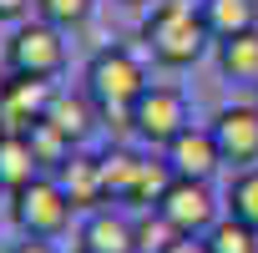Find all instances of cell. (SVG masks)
Here are the masks:
<instances>
[{
	"label": "cell",
	"mask_w": 258,
	"mask_h": 253,
	"mask_svg": "<svg viewBox=\"0 0 258 253\" xmlns=\"http://www.w3.org/2000/svg\"><path fill=\"white\" fill-rule=\"evenodd\" d=\"M147 91V71L126 46H106L86 66V96L96 101L101 121H111L116 132H132V106Z\"/></svg>",
	"instance_id": "cell-1"
},
{
	"label": "cell",
	"mask_w": 258,
	"mask_h": 253,
	"mask_svg": "<svg viewBox=\"0 0 258 253\" xmlns=\"http://www.w3.org/2000/svg\"><path fill=\"white\" fill-rule=\"evenodd\" d=\"M142 41H147L157 66H167V71L192 66L203 56V46H208L203 6H192V0H157L152 16L142 21Z\"/></svg>",
	"instance_id": "cell-2"
},
{
	"label": "cell",
	"mask_w": 258,
	"mask_h": 253,
	"mask_svg": "<svg viewBox=\"0 0 258 253\" xmlns=\"http://www.w3.org/2000/svg\"><path fill=\"white\" fill-rule=\"evenodd\" d=\"M66 66V41L51 21H21L6 41V71L11 76H31V81H56Z\"/></svg>",
	"instance_id": "cell-3"
},
{
	"label": "cell",
	"mask_w": 258,
	"mask_h": 253,
	"mask_svg": "<svg viewBox=\"0 0 258 253\" xmlns=\"http://www.w3.org/2000/svg\"><path fill=\"white\" fill-rule=\"evenodd\" d=\"M71 213L76 208H71V198L61 193L56 177H36L31 187L11 193V218H16V228L26 238H61L66 223H71Z\"/></svg>",
	"instance_id": "cell-4"
},
{
	"label": "cell",
	"mask_w": 258,
	"mask_h": 253,
	"mask_svg": "<svg viewBox=\"0 0 258 253\" xmlns=\"http://www.w3.org/2000/svg\"><path fill=\"white\" fill-rule=\"evenodd\" d=\"M187 96L177 86H147L132 106V132L147 142V147H167L172 137L187 132Z\"/></svg>",
	"instance_id": "cell-5"
},
{
	"label": "cell",
	"mask_w": 258,
	"mask_h": 253,
	"mask_svg": "<svg viewBox=\"0 0 258 253\" xmlns=\"http://www.w3.org/2000/svg\"><path fill=\"white\" fill-rule=\"evenodd\" d=\"M157 213L172 223V233L182 238H208V228L218 223V198L208 182H192V177H177L167 187V198L157 203Z\"/></svg>",
	"instance_id": "cell-6"
},
{
	"label": "cell",
	"mask_w": 258,
	"mask_h": 253,
	"mask_svg": "<svg viewBox=\"0 0 258 253\" xmlns=\"http://www.w3.org/2000/svg\"><path fill=\"white\" fill-rule=\"evenodd\" d=\"M208 132H213V142H218L228 167L243 172V167L258 162V106H223Z\"/></svg>",
	"instance_id": "cell-7"
},
{
	"label": "cell",
	"mask_w": 258,
	"mask_h": 253,
	"mask_svg": "<svg viewBox=\"0 0 258 253\" xmlns=\"http://www.w3.org/2000/svg\"><path fill=\"white\" fill-rule=\"evenodd\" d=\"M51 81H31V76H11L0 91V132H31V121L46 116L51 106Z\"/></svg>",
	"instance_id": "cell-8"
},
{
	"label": "cell",
	"mask_w": 258,
	"mask_h": 253,
	"mask_svg": "<svg viewBox=\"0 0 258 253\" xmlns=\"http://www.w3.org/2000/svg\"><path fill=\"white\" fill-rule=\"evenodd\" d=\"M162 152H167L172 172H177V177H192V182H208V177L223 167V152H218L213 132H203V126H187V132L172 137Z\"/></svg>",
	"instance_id": "cell-9"
},
{
	"label": "cell",
	"mask_w": 258,
	"mask_h": 253,
	"mask_svg": "<svg viewBox=\"0 0 258 253\" xmlns=\"http://www.w3.org/2000/svg\"><path fill=\"white\" fill-rule=\"evenodd\" d=\"M56 182H61V193L71 198L76 213H96V208L106 203V187H101V157L71 152V157L56 167Z\"/></svg>",
	"instance_id": "cell-10"
},
{
	"label": "cell",
	"mask_w": 258,
	"mask_h": 253,
	"mask_svg": "<svg viewBox=\"0 0 258 253\" xmlns=\"http://www.w3.org/2000/svg\"><path fill=\"white\" fill-rule=\"evenodd\" d=\"M81 253H137V223L116 208H96L81 223Z\"/></svg>",
	"instance_id": "cell-11"
},
{
	"label": "cell",
	"mask_w": 258,
	"mask_h": 253,
	"mask_svg": "<svg viewBox=\"0 0 258 253\" xmlns=\"http://www.w3.org/2000/svg\"><path fill=\"white\" fill-rule=\"evenodd\" d=\"M41 177V162L26 142V132H0V193H21Z\"/></svg>",
	"instance_id": "cell-12"
},
{
	"label": "cell",
	"mask_w": 258,
	"mask_h": 253,
	"mask_svg": "<svg viewBox=\"0 0 258 253\" xmlns=\"http://www.w3.org/2000/svg\"><path fill=\"white\" fill-rule=\"evenodd\" d=\"M96 116H101V111H96L91 96H66V91H56L51 106H46V121L56 126L66 142H86L91 126H96Z\"/></svg>",
	"instance_id": "cell-13"
},
{
	"label": "cell",
	"mask_w": 258,
	"mask_h": 253,
	"mask_svg": "<svg viewBox=\"0 0 258 253\" xmlns=\"http://www.w3.org/2000/svg\"><path fill=\"white\" fill-rule=\"evenodd\" d=\"M203 21H208L213 41L243 36V31L258 26V0H203Z\"/></svg>",
	"instance_id": "cell-14"
},
{
	"label": "cell",
	"mask_w": 258,
	"mask_h": 253,
	"mask_svg": "<svg viewBox=\"0 0 258 253\" xmlns=\"http://www.w3.org/2000/svg\"><path fill=\"white\" fill-rule=\"evenodd\" d=\"M177 182V172H172V162L167 157H142L137 162V177H132V193H126V203H132V208H142V213H152L162 198H167V187Z\"/></svg>",
	"instance_id": "cell-15"
},
{
	"label": "cell",
	"mask_w": 258,
	"mask_h": 253,
	"mask_svg": "<svg viewBox=\"0 0 258 253\" xmlns=\"http://www.w3.org/2000/svg\"><path fill=\"white\" fill-rule=\"evenodd\" d=\"M218 66H223V76H233V81H258V26L243 31V36L218 41Z\"/></svg>",
	"instance_id": "cell-16"
},
{
	"label": "cell",
	"mask_w": 258,
	"mask_h": 253,
	"mask_svg": "<svg viewBox=\"0 0 258 253\" xmlns=\"http://www.w3.org/2000/svg\"><path fill=\"white\" fill-rule=\"evenodd\" d=\"M137 152L126 147H106L101 152V187H106V203H126V193H132V177H137Z\"/></svg>",
	"instance_id": "cell-17"
},
{
	"label": "cell",
	"mask_w": 258,
	"mask_h": 253,
	"mask_svg": "<svg viewBox=\"0 0 258 253\" xmlns=\"http://www.w3.org/2000/svg\"><path fill=\"white\" fill-rule=\"evenodd\" d=\"M208 253H258V228L228 213L208 228Z\"/></svg>",
	"instance_id": "cell-18"
},
{
	"label": "cell",
	"mask_w": 258,
	"mask_h": 253,
	"mask_svg": "<svg viewBox=\"0 0 258 253\" xmlns=\"http://www.w3.org/2000/svg\"><path fill=\"white\" fill-rule=\"evenodd\" d=\"M26 142H31L36 162H41V167H51V172H56V167H61V162H66V157L76 152V142H66V137L56 132V126H51L46 116H41V121H31V132H26Z\"/></svg>",
	"instance_id": "cell-19"
},
{
	"label": "cell",
	"mask_w": 258,
	"mask_h": 253,
	"mask_svg": "<svg viewBox=\"0 0 258 253\" xmlns=\"http://www.w3.org/2000/svg\"><path fill=\"white\" fill-rule=\"evenodd\" d=\"M91 6L96 0H36V16L51 21L56 31H76V26L91 21Z\"/></svg>",
	"instance_id": "cell-20"
},
{
	"label": "cell",
	"mask_w": 258,
	"mask_h": 253,
	"mask_svg": "<svg viewBox=\"0 0 258 253\" xmlns=\"http://www.w3.org/2000/svg\"><path fill=\"white\" fill-rule=\"evenodd\" d=\"M228 213L258 228V167H243V172L233 177V187H228Z\"/></svg>",
	"instance_id": "cell-21"
},
{
	"label": "cell",
	"mask_w": 258,
	"mask_h": 253,
	"mask_svg": "<svg viewBox=\"0 0 258 253\" xmlns=\"http://www.w3.org/2000/svg\"><path fill=\"white\" fill-rule=\"evenodd\" d=\"M172 238H177V233H172V223H167V218H162L157 208L137 218V253H162V248H167Z\"/></svg>",
	"instance_id": "cell-22"
},
{
	"label": "cell",
	"mask_w": 258,
	"mask_h": 253,
	"mask_svg": "<svg viewBox=\"0 0 258 253\" xmlns=\"http://www.w3.org/2000/svg\"><path fill=\"white\" fill-rule=\"evenodd\" d=\"M31 11V0H0V21H21Z\"/></svg>",
	"instance_id": "cell-23"
},
{
	"label": "cell",
	"mask_w": 258,
	"mask_h": 253,
	"mask_svg": "<svg viewBox=\"0 0 258 253\" xmlns=\"http://www.w3.org/2000/svg\"><path fill=\"white\" fill-rule=\"evenodd\" d=\"M11 253H56V248H51V238H26V243H16Z\"/></svg>",
	"instance_id": "cell-24"
},
{
	"label": "cell",
	"mask_w": 258,
	"mask_h": 253,
	"mask_svg": "<svg viewBox=\"0 0 258 253\" xmlns=\"http://www.w3.org/2000/svg\"><path fill=\"white\" fill-rule=\"evenodd\" d=\"M6 81H11V71H6V66H0V91H6Z\"/></svg>",
	"instance_id": "cell-25"
},
{
	"label": "cell",
	"mask_w": 258,
	"mask_h": 253,
	"mask_svg": "<svg viewBox=\"0 0 258 253\" xmlns=\"http://www.w3.org/2000/svg\"><path fill=\"white\" fill-rule=\"evenodd\" d=\"M121 6H152V0H121Z\"/></svg>",
	"instance_id": "cell-26"
},
{
	"label": "cell",
	"mask_w": 258,
	"mask_h": 253,
	"mask_svg": "<svg viewBox=\"0 0 258 253\" xmlns=\"http://www.w3.org/2000/svg\"><path fill=\"white\" fill-rule=\"evenodd\" d=\"M76 253H81V248H76Z\"/></svg>",
	"instance_id": "cell-27"
}]
</instances>
